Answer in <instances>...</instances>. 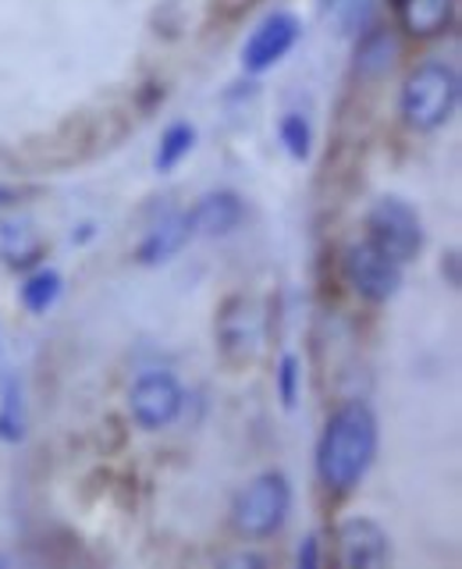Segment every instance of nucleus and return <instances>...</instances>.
I'll return each instance as SVG.
<instances>
[{
  "label": "nucleus",
  "instance_id": "nucleus-17",
  "mask_svg": "<svg viewBox=\"0 0 462 569\" xmlns=\"http://www.w3.org/2000/svg\"><path fill=\"white\" fill-rule=\"evenodd\" d=\"M192 147H195V129H192L189 121H174L171 129L160 136V147H157V157H153L157 171L160 174L174 171L192 153Z\"/></svg>",
  "mask_w": 462,
  "mask_h": 569
},
{
  "label": "nucleus",
  "instance_id": "nucleus-11",
  "mask_svg": "<svg viewBox=\"0 0 462 569\" xmlns=\"http://www.w3.org/2000/svg\"><path fill=\"white\" fill-rule=\"evenodd\" d=\"M189 239H192L189 213L171 210V213H164V218H160V221L147 231V236H142V242H139V249H135V260H139L142 267H157V263L171 260Z\"/></svg>",
  "mask_w": 462,
  "mask_h": 569
},
{
  "label": "nucleus",
  "instance_id": "nucleus-9",
  "mask_svg": "<svg viewBox=\"0 0 462 569\" xmlns=\"http://www.w3.org/2000/svg\"><path fill=\"white\" fill-rule=\"evenodd\" d=\"M391 556L388 530L370 516H349L338 523V566L342 569H378Z\"/></svg>",
  "mask_w": 462,
  "mask_h": 569
},
{
  "label": "nucleus",
  "instance_id": "nucleus-24",
  "mask_svg": "<svg viewBox=\"0 0 462 569\" xmlns=\"http://www.w3.org/2000/svg\"><path fill=\"white\" fill-rule=\"evenodd\" d=\"M8 367H4V342H0V373H4Z\"/></svg>",
  "mask_w": 462,
  "mask_h": 569
},
{
  "label": "nucleus",
  "instance_id": "nucleus-5",
  "mask_svg": "<svg viewBox=\"0 0 462 569\" xmlns=\"http://www.w3.org/2000/svg\"><path fill=\"white\" fill-rule=\"evenodd\" d=\"M342 271H345V281L352 284V292L363 296L366 302H388L402 284V263L381 253L370 239L352 242L345 249Z\"/></svg>",
  "mask_w": 462,
  "mask_h": 569
},
{
  "label": "nucleus",
  "instance_id": "nucleus-7",
  "mask_svg": "<svg viewBox=\"0 0 462 569\" xmlns=\"http://www.w3.org/2000/svg\"><path fill=\"white\" fill-rule=\"evenodd\" d=\"M302 36V22L292 11H274L267 14L263 22L253 29V36L242 47V68L249 76H260V71H271L284 53H289Z\"/></svg>",
  "mask_w": 462,
  "mask_h": 569
},
{
  "label": "nucleus",
  "instance_id": "nucleus-4",
  "mask_svg": "<svg viewBox=\"0 0 462 569\" xmlns=\"http://www.w3.org/2000/svg\"><path fill=\"white\" fill-rule=\"evenodd\" d=\"M366 228H370V242L395 263H409L420 257L423 224L416 207L405 203L402 196H381L366 213Z\"/></svg>",
  "mask_w": 462,
  "mask_h": 569
},
{
  "label": "nucleus",
  "instance_id": "nucleus-2",
  "mask_svg": "<svg viewBox=\"0 0 462 569\" xmlns=\"http://www.w3.org/2000/svg\"><path fill=\"white\" fill-rule=\"evenodd\" d=\"M459 107V71L444 61H423L405 76L399 93L402 121L413 132H438Z\"/></svg>",
  "mask_w": 462,
  "mask_h": 569
},
{
  "label": "nucleus",
  "instance_id": "nucleus-18",
  "mask_svg": "<svg viewBox=\"0 0 462 569\" xmlns=\"http://www.w3.org/2000/svg\"><path fill=\"white\" fill-rule=\"evenodd\" d=\"M278 139H281V147L289 150L292 160H307L310 150H313V129H310V121L289 111L281 121H278Z\"/></svg>",
  "mask_w": 462,
  "mask_h": 569
},
{
  "label": "nucleus",
  "instance_id": "nucleus-22",
  "mask_svg": "<svg viewBox=\"0 0 462 569\" xmlns=\"http://www.w3.org/2000/svg\"><path fill=\"white\" fill-rule=\"evenodd\" d=\"M449 281L459 284V257L455 253H449Z\"/></svg>",
  "mask_w": 462,
  "mask_h": 569
},
{
  "label": "nucleus",
  "instance_id": "nucleus-13",
  "mask_svg": "<svg viewBox=\"0 0 462 569\" xmlns=\"http://www.w3.org/2000/svg\"><path fill=\"white\" fill-rule=\"evenodd\" d=\"M399 58V40L388 29H373L366 32L360 47H355V76L360 79H381L391 71Z\"/></svg>",
  "mask_w": 462,
  "mask_h": 569
},
{
  "label": "nucleus",
  "instance_id": "nucleus-12",
  "mask_svg": "<svg viewBox=\"0 0 462 569\" xmlns=\"http://www.w3.org/2000/svg\"><path fill=\"white\" fill-rule=\"evenodd\" d=\"M395 8H399V22L409 36L431 40V36H441L452 26L455 0H395Z\"/></svg>",
  "mask_w": 462,
  "mask_h": 569
},
{
  "label": "nucleus",
  "instance_id": "nucleus-3",
  "mask_svg": "<svg viewBox=\"0 0 462 569\" xmlns=\"http://www.w3.org/2000/svg\"><path fill=\"white\" fill-rule=\"evenodd\" d=\"M292 512V485L289 477L278 470H267L253 477L249 485L235 495L231 506V523L249 541H263L284 527Z\"/></svg>",
  "mask_w": 462,
  "mask_h": 569
},
{
  "label": "nucleus",
  "instance_id": "nucleus-20",
  "mask_svg": "<svg viewBox=\"0 0 462 569\" xmlns=\"http://www.w3.org/2000/svg\"><path fill=\"white\" fill-rule=\"evenodd\" d=\"M299 566L302 569H313L317 566V538H307V545L299 548Z\"/></svg>",
  "mask_w": 462,
  "mask_h": 569
},
{
  "label": "nucleus",
  "instance_id": "nucleus-6",
  "mask_svg": "<svg viewBox=\"0 0 462 569\" xmlns=\"http://www.w3.org/2000/svg\"><path fill=\"white\" fill-rule=\"evenodd\" d=\"M185 391L178 385L174 373L168 370H147L139 373L135 385L129 388V413L142 431H160L178 413H182Z\"/></svg>",
  "mask_w": 462,
  "mask_h": 569
},
{
  "label": "nucleus",
  "instance_id": "nucleus-1",
  "mask_svg": "<svg viewBox=\"0 0 462 569\" xmlns=\"http://www.w3.org/2000/svg\"><path fill=\"white\" fill-rule=\"evenodd\" d=\"M378 456V417L366 402L338 406L317 445V477L331 495H349Z\"/></svg>",
  "mask_w": 462,
  "mask_h": 569
},
{
  "label": "nucleus",
  "instance_id": "nucleus-14",
  "mask_svg": "<svg viewBox=\"0 0 462 569\" xmlns=\"http://www.w3.org/2000/svg\"><path fill=\"white\" fill-rule=\"evenodd\" d=\"M0 257L11 267H32L43 257V239L32 221H4L0 224Z\"/></svg>",
  "mask_w": 462,
  "mask_h": 569
},
{
  "label": "nucleus",
  "instance_id": "nucleus-8",
  "mask_svg": "<svg viewBox=\"0 0 462 569\" xmlns=\"http://www.w3.org/2000/svg\"><path fill=\"white\" fill-rule=\"evenodd\" d=\"M218 342L228 360L245 363L263 346V313L253 299L231 296L218 313Z\"/></svg>",
  "mask_w": 462,
  "mask_h": 569
},
{
  "label": "nucleus",
  "instance_id": "nucleus-19",
  "mask_svg": "<svg viewBox=\"0 0 462 569\" xmlns=\"http://www.w3.org/2000/svg\"><path fill=\"white\" fill-rule=\"evenodd\" d=\"M299 378H302V370H299V360L289 352V356H281V363H278V396L284 406H295L299 399Z\"/></svg>",
  "mask_w": 462,
  "mask_h": 569
},
{
  "label": "nucleus",
  "instance_id": "nucleus-16",
  "mask_svg": "<svg viewBox=\"0 0 462 569\" xmlns=\"http://www.w3.org/2000/svg\"><path fill=\"white\" fill-rule=\"evenodd\" d=\"M61 289H64L61 274L53 271V267H40V271H32L22 284V307L29 313H47L53 302L61 299Z\"/></svg>",
  "mask_w": 462,
  "mask_h": 569
},
{
  "label": "nucleus",
  "instance_id": "nucleus-10",
  "mask_svg": "<svg viewBox=\"0 0 462 569\" xmlns=\"http://www.w3.org/2000/svg\"><path fill=\"white\" fill-rule=\"evenodd\" d=\"M242 221H245V203L239 200V192H228V189L207 192L203 200L189 210L192 236H207V239L231 236Z\"/></svg>",
  "mask_w": 462,
  "mask_h": 569
},
{
  "label": "nucleus",
  "instance_id": "nucleus-25",
  "mask_svg": "<svg viewBox=\"0 0 462 569\" xmlns=\"http://www.w3.org/2000/svg\"><path fill=\"white\" fill-rule=\"evenodd\" d=\"M231 4H239V0H231Z\"/></svg>",
  "mask_w": 462,
  "mask_h": 569
},
{
  "label": "nucleus",
  "instance_id": "nucleus-15",
  "mask_svg": "<svg viewBox=\"0 0 462 569\" xmlns=\"http://www.w3.org/2000/svg\"><path fill=\"white\" fill-rule=\"evenodd\" d=\"M0 438L4 441H22L26 438V399H22V381L14 373H0Z\"/></svg>",
  "mask_w": 462,
  "mask_h": 569
},
{
  "label": "nucleus",
  "instance_id": "nucleus-23",
  "mask_svg": "<svg viewBox=\"0 0 462 569\" xmlns=\"http://www.w3.org/2000/svg\"><path fill=\"white\" fill-rule=\"evenodd\" d=\"M11 196H14L11 189H4V186H0V203H8V200H11Z\"/></svg>",
  "mask_w": 462,
  "mask_h": 569
},
{
  "label": "nucleus",
  "instance_id": "nucleus-21",
  "mask_svg": "<svg viewBox=\"0 0 462 569\" xmlns=\"http://www.w3.org/2000/svg\"><path fill=\"white\" fill-rule=\"evenodd\" d=\"M228 566H263V559H257V556H235V559H228Z\"/></svg>",
  "mask_w": 462,
  "mask_h": 569
}]
</instances>
